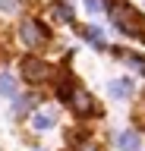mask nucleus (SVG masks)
I'll return each mask as SVG.
<instances>
[{
    "instance_id": "obj_1",
    "label": "nucleus",
    "mask_w": 145,
    "mask_h": 151,
    "mask_svg": "<svg viewBox=\"0 0 145 151\" xmlns=\"http://www.w3.org/2000/svg\"><path fill=\"white\" fill-rule=\"evenodd\" d=\"M107 13H110V22L117 25V32L145 41V19L136 13L133 3H126V0H110V3H107Z\"/></svg>"
},
{
    "instance_id": "obj_2",
    "label": "nucleus",
    "mask_w": 145,
    "mask_h": 151,
    "mask_svg": "<svg viewBox=\"0 0 145 151\" xmlns=\"http://www.w3.org/2000/svg\"><path fill=\"white\" fill-rule=\"evenodd\" d=\"M19 38L25 47L38 50V47H44L50 41V28L44 22H38V19H25V22H19Z\"/></svg>"
},
{
    "instance_id": "obj_3",
    "label": "nucleus",
    "mask_w": 145,
    "mask_h": 151,
    "mask_svg": "<svg viewBox=\"0 0 145 151\" xmlns=\"http://www.w3.org/2000/svg\"><path fill=\"white\" fill-rule=\"evenodd\" d=\"M66 104L73 107V113H76V116H98V110H101V107H98V101L85 91V88H79V85L73 88V94H69Z\"/></svg>"
},
{
    "instance_id": "obj_4",
    "label": "nucleus",
    "mask_w": 145,
    "mask_h": 151,
    "mask_svg": "<svg viewBox=\"0 0 145 151\" xmlns=\"http://www.w3.org/2000/svg\"><path fill=\"white\" fill-rule=\"evenodd\" d=\"M19 69H22V76H25L32 85H41L50 73H54V69H50V63H44V60H38V57H25Z\"/></svg>"
},
{
    "instance_id": "obj_5",
    "label": "nucleus",
    "mask_w": 145,
    "mask_h": 151,
    "mask_svg": "<svg viewBox=\"0 0 145 151\" xmlns=\"http://www.w3.org/2000/svg\"><path fill=\"white\" fill-rule=\"evenodd\" d=\"M73 28H76L79 35H85L88 41H92V44L98 47V50H104V47H107V41H104V32H101V28H95V25H79V22H76Z\"/></svg>"
},
{
    "instance_id": "obj_6",
    "label": "nucleus",
    "mask_w": 145,
    "mask_h": 151,
    "mask_svg": "<svg viewBox=\"0 0 145 151\" xmlns=\"http://www.w3.org/2000/svg\"><path fill=\"white\" fill-rule=\"evenodd\" d=\"M139 145H142V139H139L136 129H123L117 135V148L120 151H139Z\"/></svg>"
},
{
    "instance_id": "obj_7",
    "label": "nucleus",
    "mask_w": 145,
    "mask_h": 151,
    "mask_svg": "<svg viewBox=\"0 0 145 151\" xmlns=\"http://www.w3.org/2000/svg\"><path fill=\"white\" fill-rule=\"evenodd\" d=\"M107 91L114 94V98H120V101H126V98L133 94V82H129V79H117V82L107 85Z\"/></svg>"
},
{
    "instance_id": "obj_8",
    "label": "nucleus",
    "mask_w": 145,
    "mask_h": 151,
    "mask_svg": "<svg viewBox=\"0 0 145 151\" xmlns=\"http://www.w3.org/2000/svg\"><path fill=\"white\" fill-rule=\"evenodd\" d=\"M54 120H57V116H54V110H41V113H35V116H32V126H35L38 132H44V129H50V126H54Z\"/></svg>"
},
{
    "instance_id": "obj_9",
    "label": "nucleus",
    "mask_w": 145,
    "mask_h": 151,
    "mask_svg": "<svg viewBox=\"0 0 145 151\" xmlns=\"http://www.w3.org/2000/svg\"><path fill=\"white\" fill-rule=\"evenodd\" d=\"M73 88H76V85H73V76L63 73V76H60V82H57V98H60V101H69Z\"/></svg>"
},
{
    "instance_id": "obj_10",
    "label": "nucleus",
    "mask_w": 145,
    "mask_h": 151,
    "mask_svg": "<svg viewBox=\"0 0 145 151\" xmlns=\"http://www.w3.org/2000/svg\"><path fill=\"white\" fill-rule=\"evenodd\" d=\"M54 13H57L60 19H66L69 25H76V13H73V6H69V3H63V0H54Z\"/></svg>"
},
{
    "instance_id": "obj_11",
    "label": "nucleus",
    "mask_w": 145,
    "mask_h": 151,
    "mask_svg": "<svg viewBox=\"0 0 145 151\" xmlns=\"http://www.w3.org/2000/svg\"><path fill=\"white\" fill-rule=\"evenodd\" d=\"M0 94H6V98H16V76L0 73Z\"/></svg>"
},
{
    "instance_id": "obj_12",
    "label": "nucleus",
    "mask_w": 145,
    "mask_h": 151,
    "mask_svg": "<svg viewBox=\"0 0 145 151\" xmlns=\"http://www.w3.org/2000/svg\"><path fill=\"white\" fill-rule=\"evenodd\" d=\"M126 63L136 66V73H139V76H145V57H133V54H129V57H126Z\"/></svg>"
},
{
    "instance_id": "obj_13",
    "label": "nucleus",
    "mask_w": 145,
    "mask_h": 151,
    "mask_svg": "<svg viewBox=\"0 0 145 151\" xmlns=\"http://www.w3.org/2000/svg\"><path fill=\"white\" fill-rule=\"evenodd\" d=\"M32 104H35V98H22V101H16V116H22L25 110H32Z\"/></svg>"
},
{
    "instance_id": "obj_14",
    "label": "nucleus",
    "mask_w": 145,
    "mask_h": 151,
    "mask_svg": "<svg viewBox=\"0 0 145 151\" xmlns=\"http://www.w3.org/2000/svg\"><path fill=\"white\" fill-rule=\"evenodd\" d=\"M0 9L3 13H16L19 9V0H0Z\"/></svg>"
},
{
    "instance_id": "obj_15",
    "label": "nucleus",
    "mask_w": 145,
    "mask_h": 151,
    "mask_svg": "<svg viewBox=\"0 0 145 151\" xmlns=\"http://www.w3.org/2000/svg\"><path fill=\"white\" fill-rule=\"evenodd\" d=\"M85 9L88 13H98V9H101V0H85Z\"/></svg>"
}]
</instances>
